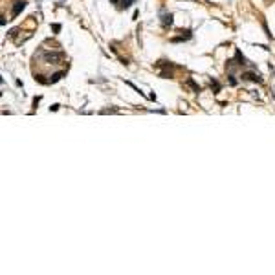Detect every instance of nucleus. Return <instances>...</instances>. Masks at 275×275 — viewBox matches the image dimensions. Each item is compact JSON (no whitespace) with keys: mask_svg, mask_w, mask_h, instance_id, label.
Masks as SVG:
<instances>
[{"mask_svg":"<svg viewBox=\"0 0 275 275\" xmlns=\"http://www.w3.org/2000/svg\"><path fill=\"white\" fill-rule=\"evenodd\" d=\"M178 33H180V35H178V37H173L171 42H183V40L193 39V31H191V29H180Z\"/></svg>","mask_w":275,"mask_h":275,"instance_id":"4","label":"nucleus"},{"mask_svg":"<svg viewBox=\"0 0 275 275\" xmlns=\"http://www.w3.org/2000/svg\"><path fill=\"white\" fill-rule=\"evenodd\" d=\"M240 79L242 81H251V83H262L264 79H262V75L259 74V72H255V68L251 70V72H242V75H240Z\"/></svg>","mask_w":275,"mask_h":275,"instance_id":"2","label":"nucleus"},{"mask_svg":"<svg viewBox=\"0 0 275 275\" xmlns=\"http://www.w3.org/2000/svg\"><path fill=\"white\" fill-rule=\"evenodd\" d=\"M119 108H103L101 110V114H116Z\"/></svg>","mask_w":275,"mask_h":275,"instance_id":"11","label":"nucleus"},{"mask_svg":"<svg viewBox=\"0 0 275 275\" xmlns=\"http://www.w3.org/2000/svg\"><path fill=\"white\" fill-rule=\"evenodd\" d=\"M209 86H211V90H213V94H218L220 90H222V84L216 81V79H211L209 81Z\"/></svg>","mask_w":275,"mask_h":275,"instance_id":"9","label":"nucleus"},{"mask_svg":"<svg viewBox=\"0 0 275 275\" xmlns=\"http://www.w3.org/2000/svg\"><path fill=\"white\" fill-rule=\"evenodd\" d=\"M160 77H163V79H173V72H160Z\"/></svg>","mask_w":275,"mask_h":275,"instance_id":"12","label":"nucleus"},{"mask_svg":"<svg viewBox=\"0 0 275 275\" xmlns=\"http://www.w3.org/2000/svg\"><path fill=\"white\" fill-rule=\"evenodd\" d=\"M40 55H42V59L46 61V62H50V64H59L61 61L66 57L64 52H46V50H42Z\"/></svg>","mask_w":275,"mask_h":275,"instance_id":"1","label":"nucleus"},{"mask_svg":"<svg viewBox=\"0 0 275 275\" xmlns=\"http://www.w3.org/2000/svg\"><path fill=\"white\" fill-rule=\"evenodd\" d=\"M273 97H275V88H273Z\"/></svg>","mask_w":275,"mask_h":275,"instance_id":"17","label":"nucleus"},{"mask_svg":"<svg viewBox=\"0 0 275 275\" xmlns=\"http://www.w3.org/2000/svg\"><path fill=\"white\" fill-rule=\"evenodd\" d=\"M64 75H66V70H61V72H55V74H53L52 77L48 79V81H50V84H55V83H57V81H61Z\"/></svg>","mask_w":275,"mask_h":275,"instance_id":"7","label":"nucleus"},{"mask_svg":"<svg viewBox=\"0 0 275 275\" xmlns=\"http://www.w3.org/2000/svg\"><path fill=\"white\" fill-rule=\"evenodd\" d=\"M160 20H161V26L163 28H169V26H173V13H169L167 9H161L160 11Z\"/></svg>","mask_w":275,"mask_h":275,"instance_id":"3","label":"nucleus"},{"mask_svg":"<svg viewBox=\"0 0 275 275\" xmlns=\"http://www.w3.org/2000/svg\"><path fill=\"white\" fill-rule=\"evenodd\" d=\"M132 2H136V0H119V7L121 9H127V7L132 6Z\"/></svg>","mask_w":275,"mask_h":275,"instance_id":"10","label":"nucleus"},{"mask_svg":"<svg viewBox=\"0 0 275 275\" xmlns=\"http://www.w3.org/2000/svg\"><path fill=\"white\" fill-rule=\"evenodd\" d=\"M50 110H53V112H55V110H59V105H52V106H50Z\"/></svg>","mask_w":275,"mask_h":275,"instance_id":"15","label":"nucleus"},{"mask_svg":"<svg viewBox=\"0 0 275 275\" xmlns=\"http://www.w3.org/2000/svg\"><path fill=\"white\" fill-rule=\"evenodd\" d=\"M235 62H237V66H240V68L250 64V62H248V59L242 55V52H240V50H235Z\"/></svg>","mask_w":275,"mask_h":275,"instance_id":"6","label":"nucleus"},{"mask_svg":"<svg viewBox=\"0 0 275 275\" xmlns=\"http://www.w3.org/2000/svg\"><path fill=\"white\" fill-rule=\"evenodd\" d=\"M228 77H229V84H231V86H237V79H235V75H233V72H231Z\"/></svg>","mask_w":275,"mask_h":275,"instance_id":"13","label":"nucleus"},{"mask_svg":"<svg viewBox=\"0 0 275 275\" xmlns=\"http://www.w3.org/2000/svg\"><path fill=\"white\" fill-rule=\"evenodd\" d=\"M26 7V0H19V2H13V7H11V17H17L20 11Z\"/></svg>","mask_w":275,"mask_h":275,"instance_id":"5","label":"nucleus"},{"mask_svg":"<svg viewBox=\"0 0 275 275\" xmlns=\"http://www.w3.org/2000/svg\"><path fill=\"white\" fill-rule=\"evenodd\" d=\"M110 2H112V4H118V6H119V0H110Z\"/></svg>","mask_w":275,"mask_h":275,"instance_id":"16","label":"nucleus"},{"mask_svg":"<svg viewBox=\"0 0 275 275\" xmlns=\"http://www.w3.org/2000/svg\"><path fill=\"white\" fill-rule=\"evenodd\" d=\"M52 29H53V33H59L61 31V24H52Z\"/></svg>","mask_w":275,"mask_h":275,"instance_id":"14","label":"nucleus"},{"mask_svg":"<svg viewBox=\"0 0 275 275\" xmlns=\"http://www.w3.org/2000/svg\"><path fill=\"white\" fill-rule=\"evenodd\" d=\"M185 86H189V88H191V90H193V92H200V90H202V88H200V86H198L196 83H195V79L193 77H189V79H185Z\"/></svg>","mask_w":275,"mask_h":275,"instance_id":"8","label":"nucleus"}]
</instances>
